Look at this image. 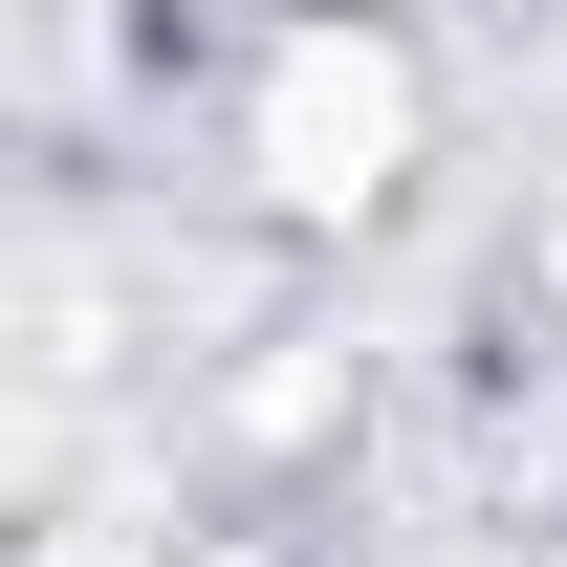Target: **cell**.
<instances>
[{
  "label": "cell",
  "instance_id": "1",
  "mask_svg": "<svg viewBox=\"0 0 567 567\" xmlns=\"http://www.w3.org/2000/svg\"><path fill=\"white\" fill-rule=\"evenodd\" d=\"M415 153H436V66H415L393 0H284L262 44H240V87H218V175L262 218H306V240L393 218Z\"/></svg>",
  "mask_w": 567,
  "mask_h": 567
}]
</instances>
